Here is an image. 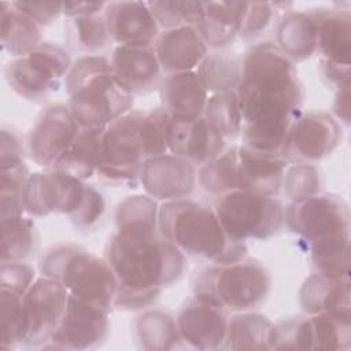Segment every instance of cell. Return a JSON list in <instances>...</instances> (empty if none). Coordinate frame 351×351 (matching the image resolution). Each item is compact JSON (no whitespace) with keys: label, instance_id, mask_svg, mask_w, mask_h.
<instances>
[{"label":"cell","instance_id":"2","mask_svg":"<svg viewBox=\"0 0 351 351\" xmlns=\"http://www.w3.org/2000/svg\"><path fill=\"white\" fill-rule=\"evenodd\" d=\"M104 258L118 280L112 308L128 311L149 307L186 269V256L160 234L158 223L117 225Z\"/></svg>","mask_w":351,"mask_h":351},{"label":"cell","instance_id":"34","mask_svg":"<svg viewBox=\"0 0 351 351\" xmlns=\"http://www.w3.org/2000/svg\"><path fill=\"white\" fill-rule=\"evenodd\" d=\"M136 336L140 347L151 351L173 350L181 343L176 319L162 310L143 313L136 319Z\"/></svg>","mask_w":351,"mask_h":351},{"label":"cell","instance_id":"38","mask_svg":"<svg viewBox=\"0 0 351 351\" xmlns=\"http://www.w3.org/2000/svg\"><path fill=\"white\" fill-rule=\"evenodd\" d=\"M203 117L225 141H233L241 136L243 119L236 92L210 95Z\"/></svg>","mask_w":351,"mask_h":351},{"label":"cell","instance_id":"5","mask_svg":"<svg viewBox=\"0 0 351 351\" xmlns=\"http://www.w3.org/2000/svg\"><path fill=\"white\" fill-rule=\"evenodd\" d=\"M64 85L69 110L84 129L104 130L133 107V96L117 82L110 59L101 55L77 58Z\"/></svg>","mask_w":351,"mask_h":351},{"label":"cell","instance_id":"48","mask_svg":"<svg viewBox=\"0 0 351 351\" xmlns=\"http://www.w3.org/2000/svg\"><path fill=\"white\" fill-rule=\"evenodd\" d=\"M26 144L21 133L12 126H3L0 132V166L23 162Z\"/></svg>","mask_w":351,"mask_h":351},{"label":"cell","instance_id":"44","mask_svg":"<svg viewBox=\"0 0 351 351\" xmlns=\"http://www.w3.org/2000/svg\"><path fill=\"white\" fill-rule=\"evenodd\" d=\"M106 211V200L93 185H85L84 196L77 210L69 217L71 223L80 230H89L99 223Z\"/></svg>","mask_w":351,"mask_h":351},{"label":"cell","instance_id":"52","mask_svg":"<svg viewBox=\"0 0 351 351\" xmlns=\"http://www.w3.org/2000/svg\"><path fill=\"white\" fill-rule=\"evenodd\" d=\"M321 71L324 78L336 88L350 81V64L321 59Z\"/></svg>","mask_w":351,"mask_h":351},{"label":"cell","instance_id":"10","mask_svg":"<svg viewBox=\"0 0 351 351\" xmlns=\"http://www.w3.org/2000/svg\"><path fill=\"white\" fill-rule=\"evenodd\" d=\"M343 129L325 111L302 112L291 125L281 148V156L291 163L314 165L329 156L340 144Z\"/></svg>","mask_w":351,"mask_h":351},{"label":"cell","instance_id":"37","mask_svg":"<svg viewBox=\"0 0 351 351\" xmlns=\"http://www.w3.org/2000/svg\"><path fill=\"white\" fill-rule=\"evenodd\" d=\"M64 33L69 45L85 55H97L111 41L103 14L67 18Z\"/></svg>","mask_w":351,"mask_h":351},{"label":"cell","instance_id":"49","mask_svg":"<svg viewBox=\"0 0 351 351\" xmlns=\"http://www.w3.org/2000/svg\"><path fill=\"white\" fill-rule=\"evenodd\" d=\"M0 167V195H22L26 181L32 174L25 162Z\"/></svg>","mask_w":351,"mask_h":351},{"label":"cell","instance_id":"47","mask_svg":"<svg viewBox=\"0 0 351 351\" xmlns=\"http://www.w3.org/2000/svg\"><path fill=\"white\" fill-rule=\"evenodd\" d=\"M12 5L34 21L40 27L51 25L63 14V3L58 1H11Z\"/></svg>","mask_w":351,"mask_h":351},{"label":"cell","instance_id":"29","mask_svg":"<svg viewBox=\"0 0 351 351\" xmlns=\"http://www.w3.org/2000/svg\"><path fill=\"white\" fill-rule=\"evenodd\" d=\"M208 93L234 92L241 82V58L225 49L208 52L195 70Z\"/></svg>","mask_w":351,"mask_h":351},{"label":"cell","instance_id":"32","mask_svg":"<svg viewBox=\"0 0 351 351\" xmlns=\"http://www.w3.org/2000/svg\"><path fill=\"white\" fill-rule=\"evenodd\" d=\"M315 273L350 282V234L332 236L308 244Z\"/></svg>","mask_w":351,"mask_h":351},{"label":"cell","instance_id":"17","mask_svg":"<svg viewBox=\"0 0 351 351\" xmlns=\"http://www.w3.org/2000/svg\"><path fill=\"white\" fill-rule=\"evenodd\" d=\"M110 63L114 78L132 96L148 93L162 81L163 73L154 45H117Z\"/></svg>","mask_w":351,"mask_h":351},{"label":"cell","instance_id":"12","mask_svg":"<svg viewBox=\"0 0 351 351\" xmlns=\"http://www.w3.org/2000/svg\"><path fill=\"white\" fill-rule=\"evenodd\" d=\"M85 182L56 170L32 173L22 191L25 213L29 217L49 214L71 215L81 203Z\"/></svg>","mask_w":351,"mask_h":351},{"label":"cell","instance_id":"31","mask_svg":"<svg viewBox=\"0 0 351 351\" xmlns=\"http://www.w3.org/2000/svg\"><path fill=\"white\" fill-rule=\"evenodd\" d=\"M273 322L254 310L233 313L228 321L225 350H269Z\"/></svg>","mask_w":351,"mask_h":351},{"label":"cell","instance_id":"21","mask_svg":"<svg viewBox=\"0 0 351 351\" xmlns=\"http://www.w3.org/2000/svg\"><path fill=\"white\" fill-rule=\"evenodd\" d=\"M289 163L281 156L237 145V189L277 196Z\"/></svg>","mask_w":351,"mask_h":351},{"label":"cell","instance_id":"43","mask_svg":"<svg viewBox=\"0 0 351 351\" xmlns=\"http://www.w3.org/2000/svg\"><path fill=\"white\" fill-rule=\"evenodd\" d=\"M27 58L34 66L56 82L67 75L73 64L70 52L64 47L52 41H43L27 55Z\"/></svg>","mask_w":351,"mask_h":351},{"label":"cell","instance_id":"26","mask_svg":"<svg viewBox=\"0 0 351 351\" xmlns=\"http://www.w3.org/2000/svg\"><path fill=\"white\" fill-rule=\"evenodd\" d=\"M299 303L306 315L351 311L350 282L336 281L314 273L303 281L299 291Z\"/></svg>","mask_w":351,"mask_h":351},{"label":"cell","instance_id":"20","mask_svg":"<svg viewBox=\"0 0 351 351\" xmlns=\"http://www.w3.org/2000/svg\"><path fill=\"white\" fill-rule=\"evenodd\" d=\"M154 49L165 75L195 71L208 53V47L192 26L160 30Z\"/></svg>","mask_w":351,"mask_h":351},{"label":"cell","instance_id":"41","mask_svg":"<svg viewBox=\"0 0 351 351\" xmlns=\"http://www.w3.org/2000/svg\"><path fill=\"white\" fill-rule=\"evenodd\" d=\"M269 350H311L310 317L304 314L273 322Z\"/></svg>","mask_w":351,"mask_h":351},{"label":"cell","instance_id":"35","mask_svg":"<svg viewBox=\"0 0 351 351\" xmlns=\"http://www.w3.org/2000/svg\"><path fill=\"white\" fill-rule=\"evenodd\" d=\"M311 350H348L351 347V311L308 315Z\"/></svg>","mask_w":351,"mask_h":351},{"label":"cell","instance_id":"23","mask_svg":"<svg viewBox=\"0 0 351 351\" xmlns=\"http://www.w3.org/2000/svg\"><path fill=\"white\" fill-rule=\"evenodd\" d=\"M317 29V51L322 59L350 64L351 14L347 8L318 7L307 10Z\"/></svg>","mask_w":351,"mask_h":351},{"label":"cell","instance_id":"8","mask_svg":"<svg viewBox=\"0 0 351 351\" xmlns=\"http://www.w3.org/2000/svg\"><path fill=\"white\" fill-rule=\"evenodd\" d=\"M226 234L237 241L265 240L285 223V206L277 196L250 191H230L213 204Z\"/></svg>","mask_w":351,"mask_h":351},{"label":"cell","instance_id":"7","mask_svg":"<svg viewBox=\"0 0 351 351\" xmlns=\"http://www.w3.org/2000/svg\"><path fill=\"white\" fill-rule=\"evenodd\" d=\"M43 276L58 280L69 293L82 302L111 310L118 280L106 258H99L77 244L49 247L40 259Z\"/></svg>","mask_w":351,"mask_h":351},{"label":"cell","instance_id":"11","mask_svg":"<svg viewBox=\"0 0 351 351\" xmlns=\"http://www.w3.org/2000/svg\"><path fill=\"white\" fill-rule=\"evenodd\" d=\"M70 293L55 278L37 277L23 295L26 341L33 347H45L59 328Z\"/></svg>","mask_w":351,"mask_h":351},{"label":"cell","instance_id":"39","mask_svg":"<svg viewBox=\"0 0 351 351\" xmlns=\"http://www.w3.org/2000/svg\"><path fill=\"white\" fill-rule=\"evenodd\" d=\"M1 335L0 348L10 350L26 341V318L23 308V295L0 289Z\"/></svg>","mask_w":351,"mask_h":351},{"label":"cell","instance_id":"1","mask_svg":"<svg viewBox=\"0 0 351 351\" xmlns=\"http://www.w3.org/2000/svg\"><path fill=\"white\" fill-rule=\"evenodd\" d=\"M236 92L243 145L281 155L287 133L303 112V89L295 63L270 41L252 45L241 59Z\"/></svg>","mask_w":351,"mask_h":351},{"label":"cell","instance_id":"27","mask_svg":"<svg viewBox=\"0 0 351 351\" xmlns=\"http://www.w3.org/2000/svg\"><path fill=\"white\" fill-rule=\"evenodd\" d=\"M1 47L14 58L27 56L44 40L41 27L27 15L16 10L11 1L0 4Z\"/></svg>","mask_w":351,"mask_h":351},{"label":"cell","instance_id":"16","mask_svg":"<svg viewBox=\"0 0 351 351\" xmlns=\"http://www.w3.org/2000/svg\"><path fill=\"white\" fill-rule=\"evenodd\" d=\"M228 321L225 310L195 296L176 317L181 343L196 350H225Z\"/></svg>","mask_w":351,"mask_h":351},{"label":"cell","instance_id":"3","mask_svg":"<svg viewBox=\"0 0 351 351\" xmlns=\"http://www.w3.org/2000/svg\"><path fill=\"white\" fill-rule=\"evenodd\" d=\"M170 117L160 107L130 110L101 133L97 174L110 184L136 185L143 163L169 152Z\"/></svg>","mask_w":351,"mask_h":351},{"label":"cell","instance_id":"6","mask_svg":"<svg viewBox=\"0 0 351 351\" xmlns=\"http://www.w3.org/2000/svg\"><path fill=\"white\" fill-rule=\"evenodd\" d=\"M191 288L195 298L226 313H240L255 310L266 302L271 276L262 262L245 256L232 263L200 267L191 280Z\"/></svg>","mask_w":351,"mask_h":351},{"label":"cell","instance_id":"24","mask_svg":"<svg viewBox=\"0 0 351 351\" xmlns=\"http://www.w3.org/2000/svg\"><path fill=\"white\" fill-rule=\"evenodd\" d=\"M247 1H203L196 30L208 48L225 49L239 36Z\"/></svg>","mask_w":351,"mask_h":351},{"label":"cell","instance_id":"4","mask_svg":"<svg viewBox=\"0 0 351 351\" xmlns=\"http://www.w3.org/2000/svg\"><path fill=\"white\" fill-rule=\"evenodd\" d=\"M160 234L186 258L207 263H232L247 256L245 241L230 239L213 206L192 199L165 202L159 206Z\"/></svg>","mask_w":351,"mask_h":351},{"label":"cell","instance_id":"42","mask_svg":"<svg viewBox=\"0 0 351 351\" xmlns=\"http://www.w3.org/2000/svg\"><path fill=\"white\" fill-rule=\"evenodd\" d=\"M322 176L317 166L304 163H291L287 166L281 189L291 203L300 202L321 192Z\"/></svg>","mask_w":351,"mask_h":351},{"label":"cell","instance_id":"19","mask_svg":"<svg viewBox=\"0 0 351 351\" xmlns=\"http://www.w3.org/2000/svg\"><path fill=\"white\" fill-rule=\"evenodd\" d=\"M103 18L110 40L118 45H154L160 33L145 1L107 3Z\"/></svg>","mask_w":351,"mask_h":351},{"label":"cell","instance_id":"33","mask_svg":"<svg viewBox=\"0 0 351 351\" xmlns=\"http://www.w3.org/2000/svg\"><path fill=\"white\" fill-rule=\"evenodd\" d=\"M1 219V263L25 262L30 258L40 241L37 228L30 217L12 215Z\"/></svg>","mask_w":351,"mask_h":351},{"label":"cell","instance_id":"18","mask_svg":"<svg viewBox=\"0 0 351 351\" xmlns=\"http://www.w3.org/2000/svg\"><path fill=\"white\" fill-rule=\"evenodd\" d=\"M169 152L200 167L226 148L225 138L204 117L192 121H169Z\"/></svg>","mask_w":351,"mask_h":351},{"label":"cell","instance_id":"51","mask_svg":"<svg viewBox=\"0 0 351 351\" xmlns=\"http://www.w3.org/2000/svg\"><path fill=\"white\" fill-rule=\"evenodd\" d=\"M350 81L340 85L335 95L333 101V117L339 121V123L350 126Z\"/></svg>","mask_w":351,"mask_h":351},{"label":"cell","instance_id":"22","mask_svg":"<svg viewBox=\"0 0 351 351\" xmlns=\"http://www.w3.org/2000/svg\"><path fill=\"white\" fill-rule=\"evenodd\" d=\"M158 90L160 107L171 119L177 121L203 117L210 96L196 71L165 75Z\"/></svg>","mask_w":351,"mask_h":351},{"label":"cell","instance_id":"45","mask_svg":"<svg viewBox=\"0 0 351 351\" xmlns=\"http://www.w3.org/2000/svg\"><path fill=\"white\" fill-rule=\"evenodd\" d=\"M274 3L254 1L248 3L243 15L239 37L243 40H251L258 37L270 25L274 15Z\"/></svg>","mask_w":351,"mask_h":351},{"label":"cell","instance_id":"50","mask_svg":"<svg viewBox=\"0 0 351 351\" xmlns=\"http://www.w3.org/2000/svg\"><path fill=\"white\" fill-rule=\"evenodd\" d=\"M106 5L104 1H66L63 3V14L67 18L100 15Z\"/></svg>","mask_w":351,"mask_h":351},{"label":"cell","instance_id":"36","mask_svg":"<svg viewBox=\"0 0 351 351\" xmlns=\"http://www.w3.org/2000/svg\"><path fill=\"white\" fill-rule=\"evenodd\" d=\"M197 184L215 197L237 189V145L225 148L197 170Z\"/></svg>","mask_w":351,"mask_h":351},{"label":"cell","instance_id":"15","mask_svg":"<svg viewBox=\"0 0 351 351\" xmlns=\"http://www.w3.org/2000/svg\"><path fill=\"white\" fill-rule=\"evenodd\" d=\"M196 181V166L170 152L147 159L140 173V184L145 193L162 203L188 197Z\"/></svg>","mask_w":351,"mask_h":351},{"label":"cell","instance_id":"46","mask_svg":"<svg viewBox=\"0 0 351 351\" xmlns=\"http://www.w3.org/2000/svg\"><path fill=\"white\" fill-rule=\"evenodd\" d=\"M36 280V270L26 262H3L0 265V289L25 295Z\"/></svg>","mask_w":351,"mask_h":351},{"label":"cell","instance_id":"30","mask_svg":"<svg viewBox=\"0 0 351 351\" xmlns=\"http://www.w3.org/2000/svg\"><path fill=\"white\" fill-rule=\"evenodd\" d=\"M4 77L10 88L29 101H41L58 89L59 82L51 80L27 56L14 58L4 67Z\"/></svg>","mask_w":351,"mask_h":351},{"label":"cell","instance_id":"40","mask_svg":"<svg viewBox=\"0 0 351 351\" xmlns=\"http://www.w3.org/2000/svg\"><path fill=\"white\" fill-rule=\"evenodd\" d=\"M160 30L182 26L196 27L203 18V1L193 0H165L147 1Z\"/></svg>","mask_w":351,"mask_h":351},{"label":"cell","instance_id":"14","mask_svg":"<svg viewBox=\"0 0 351 351\" xmlns=\"http://www.w3.org/2000/svg\"><path fill=\"white\" fill-rule=\"evenodd\" d=\"M108 313L70 295L62 322L44 348L78 351L100 347L110 330Z\"/></svg>","mask_w":351,"mask_h":351},{"label":"cell","instance_id":"13","mask_svg":"<svg viewBox=\"0 0 351 351\" xmlns=\"http://www.w3.org/2000/svg\"><path fill=\"white\" fill-rule=\"evenodd\" d=\"M80 130L67 104H52L43 110L26 138V155L40 167L51 169Z\"/></svg>","mask_w":351,"mask_h":351},{"label":"cell","instance_id":"9","mask_svg":"<svg viewBox=\"0 0 351 351\" xmlns=\"http://www.w3.org/2000/svg\"><path fill=\"white\" fill-rule=\"evenodd\" d=\"M285 223L307 244L340 234H350V210L346 200L329 192H318L285 206Z\"/></svg>","mask_w":351,"mask_h":351},{"label":"cell","instance_id":"28","mask_svg":"<svg viewBox=\"0 0 351 351\" xmlns=\"http://www.w3.org/2000/svg\"><path fill=\"white\" fill-rule=\"evenodd\" d=\"M101 133L103 130L99 129L80 128L71 144L49 170H56L82 181L90 178L97 171Z\"/></svg>","mask_w":351,"mask_h":351},{"label":"cell","instance_id":"25","mask_svg":"<svg viewBox=\"0 0 351 351\" xmlns=\"http://www.w3.org/2000/svg\"><path fill=\"white\" fill-rule=\"evenodd\" d=\"M276 45L295 62H303L317 52V29L306 11H287L276 26Z\"/></svg>","mask_w":351,"mask_h":351}]
</instances>
